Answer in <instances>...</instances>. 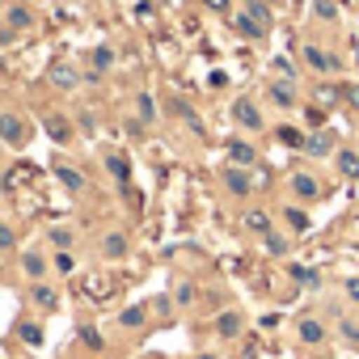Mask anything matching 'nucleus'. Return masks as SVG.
<instances>
[{
    "label": "nucleus",
    "instance_id": "b1692460",
    "mask_svg": "<svg viewBox=\"0 0 359 359\" xmlns=\"http://www.w3.org/2000/svg\"><path fill=\"white\" fill-rule=\"evenodd\" d=\"M144 313H148L144 304H131V309H123V317H118V321H123L127 330H135V325H144Z\"/></svg>",
    "mask_w": 359,
    "mask_h": 359
},
{
    "label": "nucleus",
    "instance_id": "f03ea898",
    "mask_svg": "<svg viewBox=\"0 0 359 359\" xmlns=\"http://www.w3.org/2000/svg\"><path fill=\"white\" fill-rule=\"evenodd\" d=\"M224 187H229V195H237V199H245L250 191H254V173L245 169V165H224Z\"/></svg>",
    "mask_w": 359,
    "mask_h": 359
},
{
    "label": "nucleus",
    "instance_id": "9d476101",
    "mask_svg": "<svg viewBox=\"0 0 359 359\" xmlns=\"http://www.w3.org/2000/svg\"><path fill=\"white\" fill-rule=\"evenodd\" d=\"M292 191H296V199H317L321 182H317L313 173H292Z\"/></svg>",
    "mask_w": 359,
    "mask_h": 359
},
{
    "label": "nucleus",
    "instance_id": "f704fd0d",
    "mask_svg": "<svg viewBox=\"0 0 359 359\" xmlns=\"http://www.w3.org/2000/svg\"><path fill=\"white\" fill-rule=\"evenodd\" d=\"M173 300H177V304H191V300H195V287H191V283H177V287H173Z\"/></svg>",
    "mask_w": 359,
    "mask_h": 359
},
{
    "label": "nucleus",
    "instance_id": "bb28decb",
    "mask_svg": "<svg viewBox=\"0 0 359 359\" xmlns=\"http://www.w3.org/2000/svg\"><path fill=\"white\" fill-rule=\"evenodd\" d=\"M18 338H22V342H30V346H39V342H43V330H39V325H30V321H22V325H18Z\"/></svg>",
    "mask_w": 359,
    "mask_h": 359
},
{
    "label": "nucleus",
    "instance_id": "f3484780",
    "mask_svg": "<svg viewBox=\"0 0 359 359\" xmlns=\"http://www.w3.org/2000/svg\"><path fill=\"white\" fill-rule=\"evenodd\" d=\"M106 169H110V173L118 177V182H123V187L131 182V161H127L123 152H110V156H106Z\"/></svg>",
    "mask_w": 359,
    "mask_h": 359
},
{
    "label": "nucleus",
    "instance_id": "37998d69",
    "mask_svg": "<svg viewBox=\"0 0 359 359\" xmlns=\"http://www.w3.org/2000/svg\"><path fill=\"white\" fill-rule=\"evenodd\" d=\"M199 359H212V355H199Z\"/></svg>",
    "mask_w": 359,
    "mask_h": 359
},
{
    "label": "nucleus",
    "instance_id": "20e7f679",
    "mask_svg": "<svg viewBox=\"0 0 359 359\" xmlns=\"http://www.w3.org/2000/svg\"><path fill=\"white\" fill-rule=\"evenodd\" d=\"M47 81H51L55 89H64V93H68V89H76V85H81V72H76L68 60H55V64L47 68Z\"/></svg>",
    "mask_w": 359,
    "mask_h": 359
},
{
    "label": "nucleus",
    "instance_id": "72a5a7b5",
    "mask_svg": "<svg viewBox=\"0 0 359 359\" xmlns=\"http://www.w3.org/2000/svg\"><path fill=\"white\" fill-rule=\"evenodd\" d=\"M304 123H309V127H321V123H325V110H321V106L313 102V106L304 110Z\"/></svg>",
    "mask_w": 359,
    "mask_h": 359
},
{
    "label": "nucleus",
    "instance_id": "c03bdc74",
    "mask_svg": "<svg viewBox=\"0 0 359 359\" xmlns=\"http://www.w3.org/2000/svg\"><path fill=\"white\" fill-rule=\"evenodd\" d=\"M355 55H359V47H355Z\"/></svg>",
    "mask_w": 359,
    "mask_h": 359
},
{
    "label": "nucleus",
    "instance_id": "4be33fe9",
    "mask_svg": "<svg viewBox=\"0 0 359 359\" xmlns=\"http://www.w3.org/2000/svg\"><path fill=\"white\" fill-rule=\"evenodd\" d=\"M279 144H283V148H304V131L283 123V127H279Z\"/></svg>",
    "mask_w": 359,
    "mask_h": 359
},
{
    "label": "nucleus",
    "instance_id": "e433bc0d",
    "mask_svg": "<svg viewBox=\"0 0 359 359\" xmlns=\"http://www.w3.org/2000/svg\"><path fill=\"white\" fill-rule=\"evenodd\" d=\"M203 9H212V13H229L233 9V0H199Z\"/></svg>",
    "mask_w": 359,
    "mask_h": 359
},
{
    "label": "nucleus",
    "instance_id": "393cba45",
    "mask_svg": "<svg viewBox=\"0 0 359 359\" xmlns=\"http://www.w3.org/2000/svg\"><path fill=\"white\" fill-rule=\"evenodd\" d=\"M262 241H266V254H275V258H283V254H287V237H279V233H266Z\"/></svg>",
    "mask_w": 359,
    "mask_h": 359
},
{
    "label": "nucleus",
    "instance_id": "1a4fd4ad",
    "mask_svg": "<svg viewBox=\"0 0 359 359\" xmlns=\"http://www.w3.org/2000/svg\"><path fill=\"white\" fill-rule=\"evenodd\" d=\"M51 173L60 177V187H64V191H72V195H81V191H85V177H81L72 165H51Z\"/></svg>",
    "mask_w": 359,
    "mask_h": 359
},
{
    "label": "nucleus",
    "instance_id": "cd10ccee",
    "mask_svg": "<svg viewBox=\"0 0 359 359\" xmlns=\"http://www.w3.org/2000/svg\"><path fill=\"white\" fill-rule=\"evenodd\" d=\"M283 216H287V224H292V229H296V233H309V216H304V212H300V208H287V212H283Z\"/></svg>",
    "mask_w": 359,
    "mask_h": 359
},
{
    "label": "nucleus",
    "instance_id": "c9c22d12",
    "mask_svg": "<svg viewBox=\"0 0 359 359\" xmlns=\"http://www.w3.org/2000/svg\"><path fill=\"white\" fill-rule=\"evenodd\" d=\"M342 102H346V106L359 114V85H346V89H342Z\"/></svg>",
    "mask_w": 359,
    "mask_h": 359
},
{
    "label": "nucleus",
    "instance_id": "f257e3e1",
    "mask_svg": "<svg viewBox=\"0 0 359 359\" xmlns=\"http://www.w3.org/2000/svg\"><path fill=\"white\" fill-rule=\"evenodd\" d=\"M233 26L241 39H266L271 34V9L262 5V0H250V5H241L233 13Z\"/></svg>",
    "mask_w": 359,
    "mask_h": 359
},
{
    "label": "nucleus",
    "instance_id": "5701e85b",
    "mask_svg": "<svg viewBox=\"0 0 359 359\" xmlns=\"http://www.w3.org/2000/svg\"><path fill=\"white\" fill-rule=\"evenodd\" d=\"M330 148H334L330 135H313V140H304V152H309V156H325Z\"/></svg>",
    "mask_w": 359,
    "mask_h": 359
},
{
    "label": "nucleus",
    "instance_id": "f8f14e48",
    "mask_svg": "<svg viewBox=\"0 0 359 359\" xmlns=\"http://www.w3.org/2000/svg\"><path fill=\"white\" fill-rule=\"evenodd\" d=\"M271 102L283 106V110H292V106H296V85H292V81H275V85H271Z\"/></svg>",
    "mask_w": 359,
    "mask_h": 359
},
{
    "label": "nucleus",
    "instance_id": "423d86ee",
    "mask_svg": "<svg viewBox=\"0 0 359 359\" xmlns=\"http://www.w3.org/2000/svg\"><path fill=\"white\" fill-rule=\"evenodd\" d=\"M296 334H300V342H304V346H321L330 330H325V321H317V317H300Z\"/></svg>",
    "mask_w": 359,
    "mask_h": 359
},
{
    "label": "nucleus",
    "instance_id": "dca6fc26",
    "mask_svg": "<svg viewBox=\"0 0 359 359\" xmlns=\"http://www.w3.org/2000/svg\"><path fill=\"white\" fill-rule=\"evenodd\" d=\"M76 292H81V296L89 292L93 300H102V296H110V283H106V275H89V279H81V283H76Z\"/></svg>",
    "mask_w": 359,
    "mask_h": 359
},
{
    "label": "nucleus",
    "instance_id": "a211bd4d",
    "mask_svg": "<svg viewBox=\"0 0 359 359\" xmlns=\"http://www.w3.org/2000/svg\"><path fill=\"white\" fill-rule=\"evenodd\" d=\"M313 102H317L321 110L338 106V102H342V85H330V81H325V85H317V97H313Z\"/></svg>",
    "mask_w": 359,
    "mask_h": 359
},
{
    "label": "nucleus",
    "instance_id": "7c9ffc66",
    "mask_svg": "<svg viewBox=\"0 0 359 359\" xmlns=\"http://www.w3.org/2000/svg\"><path fill=\"white\" fill-rule=\"evenodd\" d=\"M9 26L13 30H26L30 26V9H9Z\"/></svg>",
    "mask_w": 359,
    "mask_h": 359
},
{
    "label": "nucleus",
    "instance_id": "9b49d317",
    "mask_svg": "<svg viewBox=\"0 0 359 359\" xmlns=\"http://www.w3.org/2000/svg\"><path fill=\"white\" fill-rule=\"evenodd\" d=\"M258 161V152H254V144H245V140H229V165H254Z\"/></svg>",
    "mask_w": 359,
    "mask_h": 359
},
{
    "label": "nucleus",
    "instance_id": "2eb2a0df",
    "mask_svg": "<svg viewBox=\"0 0 359 359\" xmlns=\"http://www.w3.org/2000/svg\"><path fill=\"white\" fill-rule=\"evenodd\" d=\"M22 271H26L30 279H43V275H47V258H43L39 250H26V254H22Z\"/></svg>",
    "mask_w": 359,
    "mask_h": 359
},
{
    "label": "nucleus",
    "instance_id": "ea45409f",
    "mask_svg": "<svg viewBox=\"0 0 359 359\" xmlns=\"http://www.w3.org/2000/svg\"><path fill=\"white\" fill-rule=\"evenodd\" d=\"M342 292H346V300H355V304H359V275H355V279H346V283H342Z\"/></svg>",
    "mask_w": 359,
    "mask_h": 359
},
{
    "label": "nucleus",
    "instance_id": "39448f33",
    "mask_svg": "<svg viewBox=\"0 0 359 359\" xmlns=\"http://www.w3.org/2000/svg\"><path fill=\"white\" fill-rule=\"evenodd\" d=\"M300 55H304V64H309V68H313L317 76H330V72H338V60H334L330 51H321V47H313V43H309V47H304Z\"/></svg>",
    "mask_w": 359,
    "mask_h": 359
},
{
    "label": "nucleus",
    "instance_id": "c85d7f7f",
    "mask_svg": "<svg viewBox=\"0 0 359 359\" xmlns=\"http://www.w3.org/2000/svg\"><path fill=\"white\" fill-rule=\"evenodd\" d=\"M313 13H317L321 22H334V18H338V5H334V0H317V5H313Z\"/></svg>",
    "mask_w": 359,
    "mask_h": 359
},
{
    "label": "nucleus",
    "instance_id": "79ce46f5",
    "mask_svg": "<svg viewBox=\"0 0 359 359\" xmlns=\"http://www.w3.org/2000/svg\"><path fill=\"white\" fill-rule=\"evenodd\" d=\"M342 334H346V342H351V346H355V351H359V330H355V325H351V321H346V325H342Z\"/></svg>",
    "mask_w": 359,
    "mask_h": 359
},
{
    "label": "nucleus",
    "instance_id": "7ed1b4c3",
    "mask_svg": "<svg viewBox=\"0 0 359 359\" xmlns=\"http://www.w3.org/2000/svg\"><path fill=\"white\" fill-rule=\"evenodd\" d=\"M233 123L245 131H262V110L254 106V97H237L233 102Z\"/></svg>",
    "mask_w": 359,
    "mask_h": 359
},
{
    "label": "nucleus",
    "instance_id": "4c0bfd02",
    "mask_svg": "<svg viewBox=\"0 0 359 359\" xmlns=\"http://www.w3.org/2000/svg\"><path fill=\"white\" fill-rule=\"evenodd\" d=\"M55 266L60 271H72V250H55Z\"/></svg>",
    "mask_w": 359,
    "mask_h": 359
},
{
    "label": "nucleus",
    "instance_id": "ddd939ff",
    "mask_svg": "<svg viewBox=\"0 0 359 359\" xmlns=\"http://www.w3.org/2000/svg\"><path fill=\"white\" fill-rule=\"evenodd\" d=\"M30 300L43 309V313H55V304H60V296H55V287H47V283H34L30 287Z\"/></svg>",
    "mask_w": 359,
    "mask_h": 359
},
{
    "label": "nucleus",
    "instance_id": "c756f323",
    "mask_svg": "<svg viewBox=\"0 0 359 359\" xmlns=\"http://www.w3.org/2000/svg\"><path fill=\"white\" fill-rule=\"evenodd\" d=\"M51 250H72V233L68 229H51Z\"/></svg>",
    "mask_w": 359,
    "mask_h": 359
},
{
    "label": "nucleus",
    "instance_id": "6e6552de",
    "mask_svg": "<svg viewBox=\"0 0 359 359\" xmlns=\"http://www.w3.org/2000/svg\"><path fill=\"white\" fill-rule=\"evenodd\" d=\"M43 127H47L51 144H68V140H72V123H68L64 114H47V118H43Z\"/></svg>",
    "mask_w": 359,
    "mask_h": 359
},
{
    "label": "nucleus",
    "instance_id": "412c9836",
    "mask_svg": "<svg viewBox=\"0 0 359 359\" xmlns=\"http://www.w3.org/2000/svg\"><path fill=\"white\" fill-rule=\"evenodd\" d=\"M89 64H93V72H106V68L114 64V51H110V47H93V51H89Z\"/></svg>",
    "mask_w": 359,
    "mask_h": 359
},
{
    "label": "nucleus",
    "instance_id": "a878e982",
    "mask_svg": "<svg viewBox=\"0 0 359 359\" xmlns=\"http://www.w3.org/2000/svg\"><path fill=\"white\" fill-rule=\"evenodd\" d=\"M216 330H220V334H224V338H233V334H237V330H241V317H237V313H224V317H220V321H216Z\"/></svg>",
    "mask_w": 359,
    "mask_h": 359
},
{
    "label": "nucleus",
    "instance_id": "a19ab883",
    "mask_svg": "<svg viewBox=\"0 0 359 359\" xmlns=\"http://www.w3.org/2000/svg\"><path fill=\"white\" fill-rule=\"evenodd\" d=\"M140 114H144V118H152V114H156V106H152V97H148V93H140Z\"/></svg>",
    "mask_w": 359,
    "mask_h": 359
},
{
    "label": "nucleus",
    "instance_id": "4468645a",
    "mask_svg": "<svg viewBox=\"0 0 359 359\" xmlns=\"http://www.w3.org/2000/svg\"><path fill=\"white\" fill-rule=\"evenodd\" d=\"M245 229H250L254 237H266V233H271V212H262V208L245 212Z\"/></svg>",
    "mask_w": 359,
    "mask_h": 359
},
{
    "label": "nucleus",
    "instance_id": "58836bf2",
    "mask_svg": "<svg viewBox=\"0 0 359 359\" xmlns=\"http://www.w3.org/2000/svg\"><path fill=\"white\" fill-rule=\"evenodd\" d=\"M9 245H18V237H13L9 224H0V250H9Z\"/></svg>",
    "mask_w": 359,
    "mask_h": 359
},
{
    "label": "nucleus",
    "instance_id": "473e14b6",
    "mask_svg": "<svg viewBox=\"0 0 359 359\" xmlns=\"http://www.w3.org/2000/svg\"><path fill=\"white\" fill-rule=\"evenodd\" d=\"M81 342H85L89 351H102V334H97L93 325H85V330H81Z\"/></svg>",
    "mask_w": 359,
    "mask_h": 359
},
{
    "label": "nucleus",
    "instance_id": "2f4dec72",
    "mask_svg": "<svg viewBox=\"0 0 359 359\" xmlns=\"http://www.w3.org/2000/svg\"><path fill=\"white\" fill-rule=\"evenodd\" d=\"M292 279L304 283V287H313V283H317V271H309V266H292Z\"/></svg>",
    "mask_w": 359,
    "mask_h": 359
},
{
    "label": "nucleus",
    "instance_id": "0eeeda50",
    "mask_svg": "<svg viewBox=\"0 0 359 359\" xmlns=\"http://www.w3.org/2000/svg\"><path fill=\"white\" fill-rule=\"evenodd\" d=\"M0 140H5V144H26V123L18 118V114H0Z\"/></svg>",
    "mask_w": 359,
    "mask_h": 359
},
{
    "label": "nucleus",
    "instance_id": "6ab92c4d",
    "mask_svg": "<svg viewBox=\"0 0 359 359\" xmlns=\"http://www.w3.org/2000/svg\"><path fill=\"white\" fill-rule=\"evenodd\" d=\"M338 173L342 177H359V152L355 148H338Z\"/></svg>",
    "mask_w": 359,
    "mask_h": 359
},
{
    "label": "nucleus",
    "instance_id": "aec40b11",
    "mask_svg": "<svg viewBox=\"0 0 359 359\" xmlns=\"http://www.w3.org/2000/svg\"><path fill=\"white\" fill-rule=\"evenodd\" d=\"M102 254H106V258H123V254H127V237H123V233H106V237H102Z\"/></svg>",
    "mask_w": 359,
    "mask_h": 359
}]
</instances>
